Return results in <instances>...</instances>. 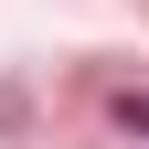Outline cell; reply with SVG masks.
Returning a JSON list of instances; mask_svg holds the SVG:
<instances>
[{"label": "cell", "mask_w": 149, "mask_h": 149, "mask_svg": "<svg viewBox=\"0 0 149 149\" xmlns=\"http://www.w3.org/2000/svg\"><path fill=\"white\" fill-rule=\"evenodd\" d=\"M117 117H128V128H139V139H149V96H128V107H117Z\"/></svg>", "instance_id": "cell-1"}]
</instances>
